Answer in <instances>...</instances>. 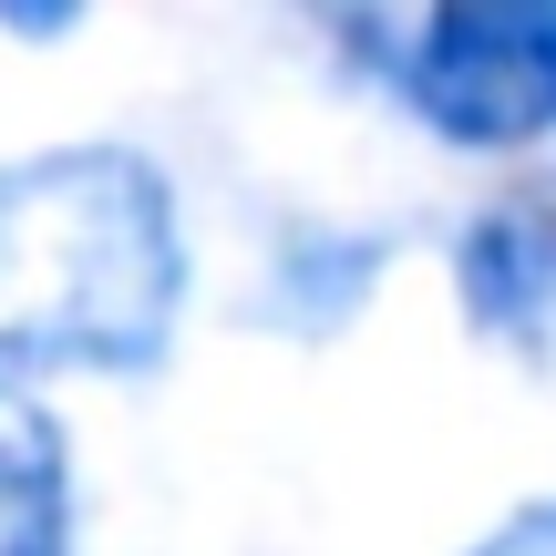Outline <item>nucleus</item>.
I'll return each instance as SVG.
<instances>
[{
    "instance_id": "1",
    "label": "nucleus",
    "mask_w": 556,
    "mask_h": 556,
    "mask_svg": "<svg viewBox=\"0 0 556 556\" xmlns=\"http://www.w3.org/2000/svg\"><path fill=\"white\" fill-rule=\"evenodd\" d=\"M186 278L176 176L144 144H52L0 165V381L165 371Z\"/></svg>"
},
{
    "instance_id": "2",
    "label": "nucleus",
    "mask_w": 556,
    "mask_h": 556,
    "mask_svg": "<svg viewBox=\"0 0 556 556\" xmlns=\"http://www.w3.org/2000/svg\"><path fill=\"white\" fill-rule=\"evenodd\" d=\"M361 73L433 144L536 155L556 144V0H443V11H340Z\"/></svg>"
},
{
    "instance_id": "3",
    "label": "nucleus",
    "mask_w": 556,
    "mask_h": 556,
    "mask_svg": "<svg viewBox=\"0 0 556 556\" xmlns=\"http://www.w3.org/2000/svg\"><path fill=\"white\" fill-rule=\"evenodd\" d=\"M443 278H454L464 330L516 371H556V176L505 186L443 238Z\"/></svg>"
},
{
    "instance_id": "4",
    "label": "nucleus",
    "mask_w": 556,
    "mask_h": 556,
    "mask_svg": "<svg viewBox=\"0 0 556 556\" xmlns=\"http://www.w3.org/2000/svg\"><path fill=\"white\" fill-rule=\"evenodd\" d=\"M381 268H392V227H278L248 319L289 340H340L381 289Z\"/></svg>"
},
{
    "instance_id": "5",
    "label": "nucleus",
    "mask_w": 556,
    "mask_h": 556,
    "mask_svg": "<svg viewBox=\"0 0 556 556\" xmlns=\"http://www.w3.org/2000/svg\"><path fill=\"white\" fill-rule=\"evenodd\" d=\"M73 433L41 413V392L0 381V556H73Z\"/></svg>"
},
{
    "instance_id": "6",
    "label": "nucleus",
    "mask_w": 556,
    "mask_h": 556,
    "mask_svg": "<svg viewBox=\"0 0 556 556\" xmlns=\"http://www.w3.org/2000/svg\"><path fill=\"white\" fill-rule=\"evenodd\" d=\"M464 556H556V495H536V505H516V516H495Z\"/></svg>"
}]
</instances>
